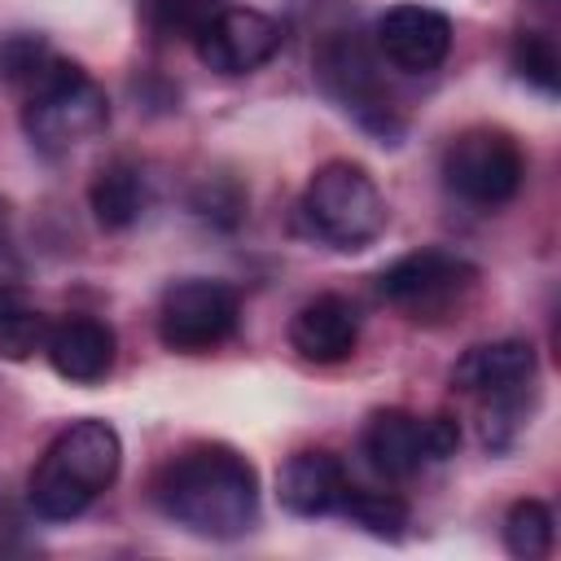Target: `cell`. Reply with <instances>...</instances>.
<instances>
[{"instance_id": "e0dca14e", "label": "cell", "mask_w": 561, "mask_h": 561, "mask_svg": "<svg viewBox=\"0 0 561 561\" xmlns=\"http://www.w3.org/2000/svg\"><path fill=\"white\" fill-rule=\"evenodd\" d=\"M552 535H557V522H552V508L543 500H517L508 513H504V548L522 561H539L552 552Z\"/></svg>"}, {"instance_id": "6da1fadb", "label": "cell", "mask_w": 561, "mask_h": 561, "mask_svg": "<svg viewBox=\"0 0 561 561\" xmlns=\"http://www.w3.org/2000/svg\"><path fill=\"white\" fill-rule=\"evenodd\" d=\"M158 513L202 539H237L259 522V473L224 443L175 451L149 482Z\"/></svg>"}, {"instance_id": "d6986e66", "label": "cell", "mask_w": 561, "mask_h": 561, "mask_svg": "<svg viewBox=\"0 0 561 561\" xmlns=\"http://www.w3.org/2000/svg\"><path fill=\"white\" fill-rule=\"evenodd\" d=\"M140 9H145V22L153 26V35L197 44V35L215 22L224 0H140Z\"/></svg>"}, {"instance_id": "7c38bea8", "label": "cell", "mask_w": 561, "mask_h": 561, "mask_svg": "<svg viewBox=\"0 0 561 561\" xmlns=\"http://www.w3.org/2000/svg\"><path fill=\"white\" fill-rule=\"evenodd\" d=\"M346 469L333 451L324 447H307V451H294L280 473H276V500L285 513L294 517H324V513H337L342 500H346Z\"/></svg>"}, {"instance_id": "5bb4252c", "label": "cell", "mask_w": 561, "mask_h": 561, "mask_svg": "<svg viewBox=\"0 0 561 561\" xmlns=\"http://www.w3.org/2000/svg\"><path fill=\"white\" fill-rule=\"evenodd\" d=\"M44 355L57 377H66L75 386H96L114 368V329L92 316H66V320L48 324Z\"/></svg>"}, {"instance_id": "ac0fdd59", "label": "cell", "mask_w": 561, "mask_h": 561, "mask_svg": "<svg viewBox=\"0 0 561 561\" xmlns=\"http://www.w3.org/2000/svg\"><path fill=\"white\" fill-rule=\"evenodd\" d=\"M508 61H513L517 79H526L543 96H557V88H561V53H557V39L548 31H517L513 48H508Z\"/></svg>"}, {"instance_id": "8992f818", "label": "cell", "mask_w": 561, "mask_h": 561, "mask_svg": "<svg viewBox=\"0 0 561 561\" xmlns=\"http://www.w3.org/2000/svg\"><path fill=\"white\" fill-rule=\"evenodd\" d=\"M526 158L517 140L500 127H465L443 149V184L473 206H504L517 197Z\"/></svg>"}, {"instance_id": "9c48e42d", "label": "cell", "mask_w": 561, "mask_h": 561, "mask_svg": "<svg viewBox=\"0 0 561 561\" xmlns=\"http://www.w3.org/2000/svg\"><path fill=\"white\" fill-rule=\"evenodd\" d=\"M280 22L259 13V9H237V4H224L215 13V22L197 35V57L219 70V75H250L259 66H267L276 53H280Z\"/></svg>"}, {"instance_id": "3957f363", "label": "cell", "mask_w": 561, "mask_h": 561, "mask_svg": "<svg viewBox=\"0 0 561 561\" xmlns=\"http://www.w3.org/2000/svg\"><path fill=\"white\" fill-rule=\"evenodd\" d=\"M110 127V96L105 88L75 61L53 57V66L26 88L22 101V131L44 153H70Z\"/></svg>"}, {"instance_id": "ffe728a7", "label": "cell", "mask_w": 561, "mask_h": 561, "mask_svg": "<svg viewBox=\"0 0 561 561\" xmlns=\"http://www.w3.org/2000/svg\"><path fill=\"white\" fill-rule=\"evenodd\" d=\"M342 513L364 526L368 535L377 539H399L403 526H408V504L394 495V491H364V486H346V500H342Z\"/></svg>"}, {"instance_id": "7402d4cb", "label": "cell", "mask_w": 561, "mask_h": 561, "mask_svg": "<svg viewBox=\"0 0 561 561\" xmlns=\"http://www.w3.org/2000/svg\"><path fill=\"white\" fill-rule=\"evenodd\" d=\"M53 48L39 39V35H9V39H0V83H9V88H31L48 66H53Z\"/></svg>"}, {"instance_id": "ba28073f", "label": "cell", "mask_w": 561, "mask_h": 561, "mask_svg": "<svg viewBox=\"0 0 561 561\" xmlns=\"http://www.w3.org/2000/svg\"><path fill=\"white\" fill-rule=\"evenodd\" d=\"M478 285V267L451 250H412L381 267L377 294L408 311L412 320H443L451 307L465 302V294Z\"/></svg>"}, {"instance_id": "44dd1931", "label": "cell", "mask_w": 561, "mask_h": 561, "mask_svg": "<svg viewBox=\"0 0 561 561\" xmlns=\"http://www.w3.org/2000/svg\"><path fill=\"white\" fill-rule=\"evenodd\" d=\"M48 342V320L22 302V294L0 298V359H31Z\"/></svg>"}, {"instance_id": "52a82bcc", "label": "cell", "mask_w": 561, "mask_h": 561, "mask_svg": "<svg viewBox=\"0 0 561 561\" xmlns=\"http://www.w3.org/2000/svg\"><path fill=\"white\" fill-rule=\"evenodd\" d=\"M241 302L237 289L210 276H184L162 289L158 302V337L167 351L180 355H202L237 333Z\"/></svg>"}, {"instance_id": "9a60e30c", "label": "cell", "mask_w": 561, "mask_h": 561, "mask_svg": "<svg viewBox=\"0 0 561 561\" xmlns=\"http://www.w3.org/2000/svg\"><path fill=\"white\" fill-rule=\"evenodd\" d=\"M364 456L390 482L412 478L421 465H430V451H425V416H412L403 408L373 412L368 425H364Z\"/></svg>"}, {"instance_id": "2e32d148", "label": "cell", "mask_w": 561, "mask_h": 561, "mask_svg": "<svg viewBox=\"0 0 561 561\" xmlns=\"http://www.w3.org/2000/svg\"><path fill=\"white\" fill-rule=\"evenodd\" d=\"M88 206L92 219L105 232H123L140 219L145 210V175L131 158H110L105 167H96L92 184H88Z\"/></svg>"}, {"instance_id": "8fae6325", "label": "cell", "mask_w": 561, "mask_h": 561, "mask_svg": "<svg viewBox=\"0 0 561 561\" xmlns=\"http://www.w3.org/2000/svg\"><path fill=\"white\" fill-rule=\"evenodd\" d=\"M535 377V346L522 337H500V342H478L469 346L456 368H451V386L460 394L473 399H504V394H522Z\"/></svg>"}, {"instance_id": "277c9868", "label": "cell", "mask_w": 561, "mask_h": 561, "mask_svg": "<svg viewBox=\"0 0 561 561\" xmlns=\"http://www.w3.org/2000/svg\"><path fill=\"white\" fill-rule=\"evenodd\" d=\"M302 219L311 237H320L324 245L342 254H355V250H368L386 232V197L359 162L333 158L316 167V175L307 180Z\"/></svg>"}, {"instance_id": "7a4b0ae2", "label": "cell", "mask_w": 561, "mask_h": 561, "mask_svg": "<svg viewBox=\"0 0 561 561\" xmlns=\"http://www.w3.org/2000/svg\"><path fill=\"white\" fill-rule=\"evenodd\" d=\"M118 465L123 443L110 421H70L35 460L26 500L44 522H70L118 478Z\"/></svg>"}, {"instance_id": "603a6c76", "label": "cell", "mask_w": 561, "mask_h": 561, "mask_svg": "<svg viewBox=\"0 0 561 561\" xmlns=\"http://www.w3.org/2000/svg\"><path fill=\"white\" fill-rule=\"evenodd\" d=\"M22 294V259L13 245V219H9V202H0V298Z\"/></svg>"}, {"instance_id": "4fadbf2b", "label": "cell", "mask_w": 561, "mask_h": 561, "mask_svg": "<svg viewBox=\"0 0 561 561\" xmlns=\"http://www.w3.org/2000/svg\"><path fill=\"white\" fill-rule=\"evenodd\" d=\"M359 342V311L342 294L302 302L289 320V346L311 364H342Z\"/></svg>"}, {"instance_id": "cb8c5ba5", "label": "cell", "mask_w": 561, "mask_h": 561, "mask_svg": "<svg viewBox=\"0 0 561 561\" xmlns=\"http://www.w3.org/2000/svg\"><path fill=\"white\" fill-rule=\"evenodd\" d=\"M456 447H460V425H456V416H425V451H430V465H438V460H447V456H456Z\"/></svg>"}, {"instance_id": "30bf717a", "label": "cell", "mask_w": 561, "mask_h": 561, "mask_svg": "<svg viewBox=\"0 0 561 561\" xmlns=\"http://www.w3.org/2000/svg\"><path fill=\"white\" fill-rule=\"evenodd\" d=\"M377 53L403 70V75H425L447 61L451 53V22L447 13L430 4H394L377 18Z\"/></svg>"}, {"instance_id": "5b68a950", "label": "cell", "mask_w": 561, "mask_h": 561, "mask_svg": "<svg viewBox=\"0 0 561 561\" xmlns=\"http://www.w3.org/2000/svg\"><path fill=\"white\" fill-rule=\"evenodd\" d=\"M311 66H316V83L324 88V96L333 105H342L364 131H373L381 140H394L403 131V123L390 105V92L381 83L377 57L355 31H329L316 44Z\"/></svg>"}]
</instances>
